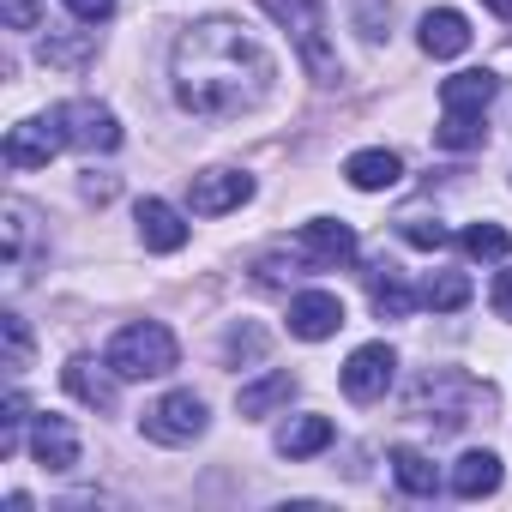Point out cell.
I'll return each instance as SVG.
<instances>
[{"mask_svg":"<svg viewBox=\"0 0 512 512\" xmlns=\"http://www.w3.org/2000/svg\"><path fill=\"white\" fill-rule=\"evenodd\" d=\"M434 145L440 151H476L482 145V115H440V127H434Z\"/></svg>","mask_w":512,"mask_h":512,"instance_id":"484cf974","label":"cell"},{"mask_svg":"<svg viewBox=\"0 0 512 512\" xmlns=\"http://www.w3.org/2000/svg\"><path fill=\"white\" fill-rule=\"evenodd\" d=\"M464 253H470V260H506V253H512V235H506L500 223H470V229H464Z\"/></svg>","mask_w":512,"mask_h":512,"instance_id":"4316f807","label":"cell"},{"mask_svg":"<svg viewBox=\"0 0 512 512\" xmlns=\"http://www.w3.org/2000/svg\"><path fill=\"white\" fill-rule=\"evenodd\" d=\"M392 476H398V488L416 494V500L440 494V470H434V458L416 452V446H392Z\"/></svg>","mask_w":512,"mask_h":512,"instance_id":"d6986e66","label":"cell"},{"mask_svg":"<svg viewBox=\"0 0 512 512\" xmlns=\"http://www.w3.org/2000/svg\"><path fill=\"white\" fill-rule=\"evenodd\" d=\"M494 91H500V79H494L488 67H470V73H452V79L440 85V109H452V115H482V109L494 103Z\"/></svg>","mask_w":512,"mask_h":512,"instance_id":"2e32d148","label":"cell"},{"mask_svg":"<svg viewBox=\"0 0 512 512\" xmlns=\"http://www.w3.org/2000/svg\"><path fill=\"white\" fill-rule=\"evenodd\" d=\"M133 223H139V241L151 253H181L187 247V223H181V211L169 199H139L133 205Z\"/></svg>","mask_w":512,"mask_h":512,"instance_id":"7c38bea8","label":"cell"},{"mask_svg":"<svg viewBox=\"0 0 512 512\" xmlns=\"http://www.w3.org/2000/svg\"><path fill=\"white\" fill-rule=\"evenodd\" d=\"M272 55L235 19H205L175 37V103L199 121H235L272 91Z\"/></svg>","mask_w":512,"mask_h":512,"instance_id":"6da1fadb","label":"cell"},{"mask_svg":"<svg viewBox=\"0 0 512 512\" xmlns=\"http://www.w3.org/2000/svg\"><path fill=\"white\" fill-rule=\"evenodd\" d=\"M296 247H302V260H308V266L338 272V266H350V260H356V229H350V223H338V217H314V223H302Z\"/></svg>","mask_w":512,"mask_h":512,"instance_id":"52a82bcc","label":"cell"},{"mask_svg":"<svg viewBox=\"0 0 512 512\" xmlns=\"http://www.w3.org/2000/svg\"><path fill=\"white\" fill-rule=\"evenodd\" d=\"M488 13H500V19H512V0H482Z\"/></svg>","mask_w":512,"mask_h":512,"instance_id":"8d00e7d4","label":"cell"},{"mask_svg":"<svg viewBox=\"0 0 512 512\" xmlns=\"http://www.w3.org/2000/svg\"><path fill=\"white\" fill-rule=\"evenodd\" d=\"M338 326H344V302H338L332 290H302V296L290 302V332H296V338L320 344V338H332Z\"/></svg>","mask_w":512,"mask_h":512,"instance_id":"4fadbf2b","label":"cell"},{"mask_svg":"<svg viewBox=\"0 0 512 512\" xmlns=\"http://www.w3.org/2000/svg\"><path fill=\"white\" fill-rule=\"evenodd\" d=\"M332 434H338L332 416H296V422L278 434V452H284V458H314V452L332 446Z\"/></svg>","mask_w":512,"mask_h":512,"instance_id":"44dd1931","label":"cell"},{"mask_svg":"<svg viewBox=\"0 0 512 512\" xmlns=\"http://www.w3.org/2000/svg\"><path fill=\"white\" fill-rule=\"evenodd\" d=\"M260 7L296 37V49H302V67L314 73V85H338V49H332V37H326V13H320V0H260Z\"/></svg>","mask_w":512,"mask_h":512,"instance_id":"277c9868","label":"cell"},{"mask_svg":"<svg viewBox=\"0 0 512 512\" xmlns=\"http://www.w3.org/2000/svg\"><path fill=\"white\" fill-rule=\"evenodd\" d=\"M115 380H121V374H115L109 362L97 368L91 356H73V362L61 368V386H67V392H73L79 404H91V410H103V416L115 410Z\"/></svg>","mask_w":512,"mask_h":512,"instance_id":"5bb4252c","label":"cell"},{"mask_svg":"<svg viewBox=\"0 0 512 512\" xmlns=\"http://www.w3.org/2000/svg\"><path fill=\"white\" fill-rule=\"evenodd\" d=\"M398 235H404L410 247H422V253H440V247H446V229H440L434 217H422V211L398 217Z\"/></svg>","mask_w":512,"mask_h":512,"instance_id":"4dcf8cb0","label":"cell"},{"mask_svg":"<svg viewBox=\"0 0 512 512\" xmlns=\"http://www.w3.org/2000/svg\"><path fill=\"white\" fill-rule=\"evenodd\" d=\"M416 43H422V55L452 61V55H464V49H470V25H464V13H452V7H434V13H422Z\"/></svg>","mask_w":512,"mask_h":512,"instance_id":"9a60e30c","label":"cell"},{"mask_svg":"<svg viewBox=\"0 0 512 512\" xmlns=\"http://www.w3.org/2000/svg\"><path fill=\"white\" fill-rule=\"evenodd\" d=\"M55 127H61V139L79 145V151H115V145H121L115 109H109V103H91V97H67V103L55 109Z\"/></svg>","mask_w":512,"mask_h":512,"instance_id":"5b68a950","label":"cell"},{"mask_svg":"<svg viewBox=\"0 0 512 512\" xmlns=\"http://www.w3.org/2000/svg\"><path fill=\"white\" fill-rule=\"evenodd\" d=\"M247 199H253V175H241V169H205V175H193V187H187V205H193L199 217L241 211Z\"/></svg>","mask_w":512,"mask_h":512,"instance_id":"ba28073f","label":"cell"},{"mask_svg":"<svg viewBox=\"0 0 512 512\" xmlns=\"http://www.w3.org/2000/svg\"><path fill=\"white\" fill-rule=\"evenodd\" d=\"M494 488H500V458L494 452H464L452 464V494L458 500H488Z\"/></svg>","mask_w":512,"mask_h":512,"instance_id":"ac0fdd59","label":"cell"},{"mask_svg":"<svg viewBox=\"0 0 512 512\" xmlns=\"http://www.w3.org/2000/svg\"><path fill=\"white\" fill-rule=\"evenodd\" d=\"M49 67H85L91 55H97V31H79V37H43V49H37Z\"/></svg>","mask_w":512,"mask_h":512,"instance_id":"d4e9b609","label":"cell"},{"mask_svg":"<svg viewBox=\"0 0 512 512\" xmlns=\"http://www.w3.org/2000/svg\"><path fill=\"white\" fill-rule=\"evenodd\" d=\"M398 175H404V157L398 151H356L350 163H344V181L356 187V193H386V187H398Z\"/></svg>","mask_w":512,"mask_h":512,"instance_id":"e0dca14e","label":"cell"},{"mask_svg":"<svg viewBox=\"0 0 512 512\" xmlns=\"http://www.w3.org/2000/svg\"><path fill=\"white\" fill-rule=\"evenodd\" d=\"M392 374H398V356H392L386 344H362V350L344 362V392H350L356 404H374V398H386Z\"/></svg>","mask_w":512,"mask_h":512,"instance_id":"9c48e42d","label":"cell"},{"mask_svg":"<svg viewBox=\"0 0 512 512\" xmlns=\"http://www.w3.org/2000/svg\"><path fill=\"white\" fill-rule=\"evenodd\" d=\"M67 13L85 19V25H103V19L115 13V0H67Z\"/></svg>","mask_w":512,"mask_h":512,"instance_id":"836d02e7","label":"cell"},{"mask_svg":"<svg viewBox=\"0 0 512 512\" xmlns=\"http://www.w3.org/2000/svg\"><path fill=\"white\" fill-rule=\"evenodd\" d=\"M416 296H422V308L452 314V308H464V302H470V278H464V272H434Z\"/></svg>","mask_w":512,"mask_h":512,"instance_id":"603a6c76","label":"cell"},{"mask_svg":"<svg viewBox=\"0 0 512 512\" xmlns=\"http://www.w3.org/2000/svg\"><path fill=\"white\" fill-rule=\"evenodd\" d=\"M121 380H163L175 362H181V350H175V332L169 326H157V320H133V326H121L115 338H109V356H103Z\"/></svg>","mask_w":512,"mask_h":512,"instance_id":"7a4b0ae2","label":"cell"},{"mask_svg":"<svg viewBox=\"0 0 512 512\" xmlns=\"http://www.w3.org/2000/svg\"><path fill=\"white\" fill-rule=\"evenodd\" d=\"M223 356H229V362H260V356H266V332L253 326V320L229 326V338H223Z\"/></svg>","mask_w":512,"mask_h":512,"instance_id":"f1b7e54d","label":"cell"},{"mask_svg":"<svg viewBox=\"0 0 512 512\" xmlns=\"http://www.w3.org/2000/svg\"><path fill=\"white\" fill-rule=\"evenodd\" d=\"M67 139H61V127H55V115H37V121H19L13 133H7V169H49V157L61 151Z\"/></svg>","mask_w":512,"mask_h":512,"instance_id":"30bf717a","label":"cell"},{"mask_svg":"<svg viewBox=\"0 0 512 512\" xmlns=\"http://www.w3.org/2000/svg\"><path fill=\"white\" fill-rule=\"evenodd\" d=\"M85 199H97V205H103V199H115V175H103V181H97V175H85Z\"/></svg>","mask_w":512,"mask_h":512,"instance_id":"d590c367","label":"cell"},{"mask_svg":"<svg viewBox=\"0 0 512 512\" xmlns=\"http://www.w3.org/2000/svg\"><path fill=\"white\" fill-rule=\"evenodd\" d=\"M368 290H374V314H380V320H404V314L422 302L416 290H404V278H398L392 266H374V272H368Z\"/></svg>","mask_w":512,"mask_h":512,"instance_id":"7402d4cb","label":"cell"},{"mask_svg":"<svg viewBox=\"0 0 512 512\" xmlns=\"http://www.w3.org/2000/svg\"><path fill=\"white\" fill-rule=\"evenodd\" d=\"M7 223V272H25V247H31V205L25 199H7V211H0Z\"/></svg>","mask_w":512,"mask_h":512,"instance_id":"cb8c5ba5","label":"cell"},{"mask_svg":"<svg viewBox=\"0 0 512 512\" xmlns=\"http://www.w3.org/2000/svg\"><path fill=\"white\" fill-rule=\"evenodd\" d=\"M296 398V380L278 368V374H266V380H253V386H241V398H235V410L253 422V416H272L278 404H290Z\"/></svg>","mask_w":512,"mask_h":512,"instance_id":"ffe728a7","label":"cell"},{"mask_svg":"<svg viewBox=\"0 0 512 512\" xmlns=\"http://www.w3.org/2000/svg\"><path fill=\"white\" fill-rule=\"evenodd\" d=\"M0 338H7V368L13 374H25L31 368V326H25V314H0Z\"/></svg>","mask_w":512,"mask_h":512,"instance_id":"83f0119b","label":"cell"},{"mask_svg":"<svg viewBox=\"0 0 512 512\" xmlns=\"http://www.w3.org/2000/svg\"><path fill=\"white\" fill-rule=\"evenodd\" d=\"M31 458L43 470H55V476L79 470V434H73V422L67 416H31Z\"/></svg>","mask_w":512,"mask_h":512,"instance_id":"8fae6325","label":"cell"},{"mask_svg":"<svg viewBox=\"0 0 512 512\" xmlns=\"http://www.w3.org/2000/svg\"><path fill=\"white\" fill-rule=\"evenodd\" d=\"M356 31H362L368 43H380V37L392 31V0H356Z\"/></svg>","mask_w":512,"mask_h":512,"instance_id":"1f68e13d","label":"cell"},{"mask_svg":"<svg viewBox=\"0 0 512 512\" xmlns=\"http://www.w3.org/2000/svg\"><path fill=\"white\" fill-rule=\"evenodd\" d=\"M145 440H157V446H187V440H199L205 434V398L199 392H169V398H157L151 410H145Z\"/></svg>","mask_w":512,"mask_h":512,"instance_id":"8992f818","label":"cell"},{"mask_svg":"<svg viewBox=\"0 0 512 512\" xmlns=\"http://www.w3.org/2000/svg\"><path fill=\"white\" fill-rule=\"evenodd\" d=\"M31 422V404L25 392H7V410H0V458H13L19 452V428Z\"/></svg>","mask_w":512,"mask_h":512,"instance_id":"f546056e","label":"cell"},{"mask_svg":"<svg viewBox=\"0 0 512 512\" xmlns=\"http://www.w3.org/2000/svg\"><path fill=\"white\" fill-rule=\"evenodd\" d=\"M488 302H494V314H500V320H512V266L494 278V296H488Z\"/></svg>","mask_w":512,"mask_h":512,"instance_id":"e575fe53","label":"cell"},{"mask_svg":"<svg viewBox=\"0 0 512 512\" xmlns=\"http://www.w3.org/2000/svg\"><path fill=\"white\" fill-rule=\"evenodd\" d=\"M0 19H7V31H37L43 0H0Z\"/></svg>","mask_w":512,"mask_h":512,"instance_id":"d6a6232c","label":"cell"},{"mask_svg":"<svg viewBox=\"0 0 512 512\" xmlns=\"http://www.w3.org/2000/svg\"><path fill=\"white\" fill-rule=\"evenodd\" d=\"M476 404H488V386L470 380V374H458V368H428L416 380V392H410V416L440 422V428H464Z\"/></svg>","mask_w":512,"mask_h":512,"instance_id":"3957f363","label":"cell"}]
</instances>
